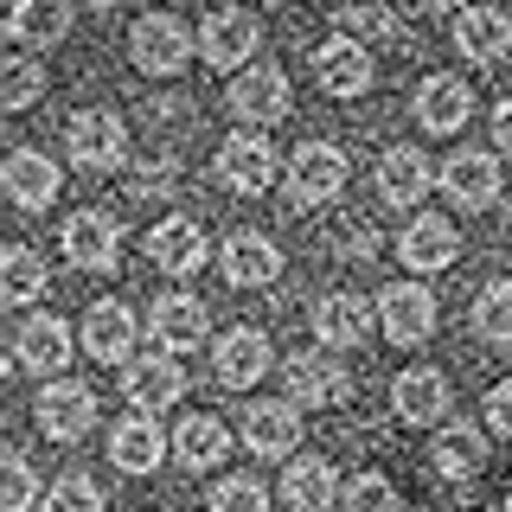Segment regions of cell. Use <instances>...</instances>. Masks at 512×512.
Masks as SVG:
<instances>
[{
  "mask_svg": "<svg viewBox=\"0 0 512 512\" xmlns=\"http://www.w3.org/2000/svg\"><path fill=\"white\" fill-rule=\"evenodd\" d=\"M128 58L148 77H180L186 58H192V32L173 13H148V20H135V32H128Z\"/></svg>",
  "mask_w": 512,
  "mask_h": 512,
  "instance_id": "6da1fadb",
  "label": "cell"
},
{
  "mask_svg": "<svg viewBox=\"0 0 512 512\" xmlns=\"http://www.w3.org/2000/svg\"><path fill=\"white\" fill-rule=\"evenodd\" d=\"M340 186H346V154L333 148V141H301L295 160H288V205H327V199H340Z\"/></svg>",
  "mask_w": 512,
  "mask_h": 512,
  "instance_id": "7a4b0ae2",
  "label": "cell"
},
{
  "mask_svg": "<svg viewBox=\"0 0 512 512\" xmlns=\"http://www.w3.org/2000/svg\"><path fill=\"white\" fill-rule=\"evenodd\" d=\"M64 148H71V160L84 173H116L128 160V128L109 109H84V116H71V128H64Z\"/></svg>",
  "mask_w": 512,
  "mask_h": 512,
  "instance_id": "3957f363",
  "label": "cell"
},
{
  "mask_svg": "<svg viewBox=\"0 0 512 512\" xmlns=\"http://www.w3.org/2000/svg\"><path fill=\"white\" fill-rule=\"evenodd\" d=\"M32 416H39V429L52 442H77V436H90V429H96V391H90V384H77V378H58V384L45 378Z\"/></svg>",
  "mask_w": 512,
  "mask_h": 512,
  "instance_id": "277c9868",
  "label": "cell"
},
{
  "mask_svg": "<svg viewBox=\"0 0 512 512\" xmlns=\"http://www.w3.org/2000/svg\"><path fill=\"white\" fill-rule=\"evenodd\" d=\"M256 39H263V26H256L250 7H218V13H205V26H199V52H205V64H218V71L250 64Z\"/></svg>",
  "mask_w": 512,
  "mask_h": 512,
  "instance_id": "5b68a950",
  "label": "cell"
},
{
  "mask_svg": "<svg viewBox=\"0 0 512 512\" xmlns=\"http://www.w3.org/2000/svg\"><path fill=\"white\" fill-rule=\"evenodd\" d=\"M186 391V372H180V352H148V359H128L122 365V397L135 410L160 416L167 404H180Z\"/></svg>",
  "mask_w": 512,
  "mask_h": 512,
  "instance_id": "8992f818",
  "label": "cell"
},
{
  "mask_svg": "<svg viewBox=\"0 0 512 512\" xmlns=\"http://www.w3.org/2000/svg\"><path fill=\"white\" fill-rule=\"evenodd\" d=\"M442 192L461 205V212H487L500 199V160L480 148H455L442 160Z\"/></svg>",
  "mask_w": 512,
  "mask_h": 512,
  "instance_id": "52a82bcc",
  "label": "cell"
},
{
  "mask_svg": "<svg viewBox=\"0 0 512 512\" xmlns=\"http://www.w3.org/2000/svg\"><path fill=\"white\" fill-rule=\"evenodd\" d=\"M295 442H301V404H250L244 410V448L256 461H295Z\"/></svg>",
  "mask_w": 512,
  "mask_h": 512,
  "instance_id": "ba28073f",
  "label": "cell"
},
{
  "mask_svg": "<svg viewBox=\"0 0 512 512\" xmlns=\"http://www.w3.org/2000/svg\"><path fill=\"white\" fill-rule=\"evenodd\" d=\"M378 320H384V340L423 346L429 333H436V295H429V288H416V282H397V288H384Z\"/></svg>",
  "mask_w": 512,
  "mask_h": 512,
  "instance_id": "9c48e42d",
  "label": "cell"
},
{
  "mask_svg": "<svg viewBox=\"0 0 512 512\" xmlns=\"http://www.w3.org/2000/svg\"><path fill=\"white\" fill-rule=\"evenodd\" d=\"M269 180H276V148H269V135H231L218 148V186L231 192H263Z\"/></svg>",
  "mask_w": 512,
  "mask_h": 512,
  "instance_id": "30bf717a",
  "label": "cell"
},
{
  "mask_svg": "<svg viewBox=\"0 0 512 512\" xmlns=\"http://www.w3.org/2000/svg\"><path fill=\"white\" fill-rule=\"evenodd\" d=\"M429 186H436V167H429V154H423V148H410V141L384 148V160H378V192H384V205L410 212V205L423 199Z\"/></svg>",
  "mask_w": 512,
  "mask_h": 512,
  "instance_id": "8fae6325",
  "label": "cell"
},
{
  "mask_svg": "<svg viewBox=\"0 0 512 512\" xmlns=\"http://www.w3.org/2000/svg\"><path fill=\"white\" fill-rule=\"evenodd\" d=\"M84 352L96 365H128L135 359V314L122 308V301H96V308L84 314Z\"/></svg>",
  "mask_w": 512,
  "mask_h": 512,
  "instance_id": "7c38bea8",
  "label": "cell"
},
{
  "mask_svg": "<svg viewBox=\"0 0 512 512\" xmlns=\"http://www.w3.org/2000/svg\"><path fill=\"white\" fill-rule=\"evenodd\" d=\"M346 365L333 359V352H295L288 359V397L295 404H308V410H327V404H340L346 397Z\"/></svg>",
  "mask_w": 512,
  "mask_h": 512,
  "instance_id": "4fadbf2b",
  "label": "cell"
},
{
  "mask_svg": "<svg viewBox=\"0 0 512 512\" xmlns=\"http://www.w3.org/2000/svg\"><path fill=\"white\" fill-rule=\"evenodd\" d=\"M109 461H116L122 474H154L160 461H167V436H160V423L148 410L122 416V423L109 429Z\"/></svg>",
  "mask_w": 512,
  "mask_h": 512,
  "instance_id": "5bb4252c",
  "label": "cell"
},
{
  "mask_svg": "<svg viewBox=\"0 0 512 512\" xmlns=\"http://www.w3.org/2000/svg\"><path fill=\"white\" fill-rule=\"evenodd\" d=\"M231 109L244 122H256V128L282 122L288 116V77L276 71V64H250V71L231 84Z\"/></svg>",
  "mask_w": 512,
  "mask_h": 512,
  "instance_id": "9a60e30c",
  "label": "cell"
},
{
  "mask_svg": "<svg viewBox=\"0 0 512 512\" xmlns=\"http://www.w3.org/2000/svg\"><path fill=\"white\" fill-rule=\"evenodd\" d=\"M212 372H218V384H231V391H256V384H263V372H269V340H263L256 327H231V333L218 340Z\"/></svg>",
  "mask_w": 512,
  "mask_h": 512,
  "instance_id": "2e32d148",
  "label": "cell"
},
{
  "mask_svg": "<svg viewBox=\"0 0 512 512\" xmlns=\"http://www.w3.org/2000/svg\"><path fill=\"white\" fill-rule=\"evenodd\" d=\"M468 109H474V90L461 84L455 71L423 77V90H416V122H423L429 135H455V128L468 122Z\"/></svg>",
  "mask_w": 512,
  "mask_h": 512,
  "instance_id": "e0dca14e",
  "label": "cell"
},
{
  "mask_svg": "<svg viewBox=\"0 0 512 512\" xmlns=\"http://www.w3.org/2000/svg\"><path fill=\"white\" fill-rule=\"evenodd\" d=\"M455 45L468 64H500L512 52V20L500 7H461L455 13Z\"/></svg>",
  "mask_w": 512,
  "mask_h": 512,
  "instance_id": "ac0fdd59",
  "label": "cell"
},
{
  "mask_svg": "<svg viewBox=\"0 0 512 512\" xmlns=\"http://www.w3.org/2000/svg\"><path fill=\"white\" fill-rule=\"evenodd\" d=\"M314 84L327 96H359L372 84V52H365L359 39H327L314 52Z\"/></svg>",
  "mask_w": 512,
  "mask_h": 512,
  "instance_id": "d6986e66",
  "label": "cell"
},
{
  "mask_svg": "<svg viewBox=\"0 0 512 512\" xmlns=\"http://www.w3.org/2000/svg\"><path fill=\"white\" fill-rule=\"evenodd\" d=\"M224 276H231V288H269L282 276V250L263 231H231L224 237Z\"/></svg>",
  "mask_w": 512,
  "mask_h": 512,
  "instance_id": "ffe728a7",
  "label": "cell"
},
{
  "mask_svg": "<svg viewBox=\"0 0 512 512\" xmlns=\"http://www.w3.org/2000/svg\"><path fill=\"white\" fill-rule=\"evenodd\" d=\"M0 186L13 192V205L20 212H45V205L58 199V167L45 154H32V148H20V154H7V167H0Z\"/></svg>",
  "mask_w": 512,
  "mask_h": 512,
  "instance_id": "44dd1931",
  "label": "cell"
},
{
  "mask_svg": "<svg viewBox=\"0 0 512 512\" xmlns=\"http://www.w3.org/2000/svg\"><path fill=\"white\" fill-rule=\"evenodd\" d=\"M148 263L167 269V276H192L205 263V231L192 218H160L148 231Z\"/></svg>",
  "mask_w": 512,
  "mask_h": 512,
  "instance_id": "7402d4cb",
  "label": "cell"
},
{
  "mask_svg": "<svg viewBox=\"0 0 512 512\" xmlns=\"http://www.w3.org/2000/svg\"><path fill=\"white\" fill-rule=\"evenodd\" d=\"M64 256H71L77 269H90V276H109V269H116V218L77 212L64 224Z\"/></svg>",
  "mask_w": 512,
  "mask_h": 512,
  "instance_id": "603a6c76",
  "label": "cell"
},
{
  "mask_svg": "<svg viewBox=\"0 0 512 512\" xmlns=\"http://www.w3.org/2000/svg\"><path fill=\"white\" fill-rule=\"evenodd\" d=\"M397 256H404V269H448L461 256V237H455L448 218L423 212V218H410L404 237H397Z\"/></svg>",
  "mask_w": 512,
  "mask_h": 512,
  "instance_id": "cb8c5ba5",
  "label": "cell"
},
{
  "mask_svg": "<svg viewBox=\"0 0 512 512\" xmlns=\"http://www.w3.org/2000/svg\"><path fill=\"white\" fill-rule=\"evenodd\" d=\"M64 359H71V327H64L58 314H32L20 327V365L39 372V378H52V372H64Z\"/></svg>",
  "mask_w": 512,
  "mask_h": 512,
  "instance_id": "d4e9b609",
  "label": "cell"
},
{
  "mask_svg": "<svg viewBox=\"0 0 512 512\" xmlns=\"http://www.w3.org/2000/svg\"><path fill=\"white\" fill-rule=\"evenodd\" d=\"M372 333V308L359 295H320L314 301V340H327L333 352L340 346H359Z\"/></svg>",
  "mask_w": 512,
  "mask_h": 512,
  "instance_id": "484cf974",
  "label": "cell"
},
{
  "mask_svg": "<svg viewBox=\"0 0 512 512\" xmlns=\"http://www.w3.org/2000/svg\"><path fill=\"white\" fill-rule=\"evenodd\" d=\"M154 340L167 346V352L205 346V301H192V295H160V301H154Z\"/></svg>",
  "mask_w": 512,
  "mask_h": 512,
  "instance_id": "4316f807",
  "label": "cell"
},
{
  "mask_svg": "<svg viewBox=\"0 0 512 512\" xmlns=\"http://www.w3.org/2000/svg\"><path fill=\"white\" fill-rule=\"evenodd\" d=\"M391 404H397V416H404V423H442L448 416V378L442 372H404L391 384Z\"/></svg>",
  "mask_w": 512,
  "mask_h": 512,
  "instance_id": "83f0119b",
  "label": "cell"
},
{
  "mask_svg": "<svg viewBox=\"0 0 512 512\" xmlns=\"http://www.w3.org/2000/svg\"><path fill=\"white\" fill-rule=\"evenodd\" d=\"M282 500L295 506V512H327V506H340V480H333V468H327L320 455L288 461V474H282Z\"/></svg>",
  "mask_w": 512,
  "mask_h": 512,
  "instance_id": "f1b7e54d",
  "label": "cell"
},
{
  "mask_svg": "<svg viewBox=\"0 0 512 512\" xmlns=\"http://www.w3.org/2000/svg\"><path fill=\"white\" fill-rule=\"evenodd\" d=\"M64 32H71V7H64V0H13L7 39H20V45H58Z\"/></svg>",
  "mask_w": 512,
  "mask_h": 512,
  "instance_id": "f546056e",
  "label": "cell"
},
{
  "mask_svg": "<svg viewBox=\"0 0 512 512\" xmlns=\"http://www.w3.org/2000/svg\"><path fill=\"white\" fill-rule=\"evenodd\" d=\"M429 468H436L442 480H474L480 468H487V442H480V429H468V423L442 429L436 448H429Z\"/></svg>",
  "mask_w": 512,
  "mask_h": 512,
  "instance_id": "4dcf8cb0",
  "label": "cell"
},
{
  "mask_svg": "<svg viewBox=\"0 0 512 512\" xmlns=\"http://www.w3.org/2000/svg\"><path fill=\"white\" fill-rule=\"evenodd\" d=\"M173 455H180L192 474H205V468H218V461L231 455V429H224L218 416H186L180 436H173Z\"/></svg>",
  "mask_w": 512,
  "mask_h": 512,
  "instance_id": "1f68e13d",
  "label": "cell"
},
{
  "mask_svg": "<svg viewBox=\"0 0 512 512\" xmlns=\"http://www.w3.org/2000/svg\"><path fill=\"white\" fill-rule=\"evenodd\" d=\"M410 0H346L340 7V32H359V39H404Z\"/></svg>",
  "mask_w": 512,
  "mask_h": 512,
  "instance_id": "d6a6232c",
  "label": "cell"
},
{
  "mask_svg": "<svg viewBox=\"0 0 512 512\" xmlns=\"http://www.w3.org/2000/svg\"><path fill=\"white\" fill-rule=\"evenodd\" d=\"M45 295V263H39V250H7L0 256V301H13V308H26V301H39Z\"/></svg>",
  "mask_w": 512,
  "mask_h": 512,
  "instance_id": "836d02e7",
  "label": "cell"
},
{
  "mask_svg": "<svg viewBox=\"0 0 512 512\" xmlns=\"http://www.w3.org/2000/svg\"><path fill=\"white\" fill-rule=\"evenodd\" d=\"M474 333L487 346H512V282H487L474 301Z\"/></svg>",
  "mask_w": 512,
  "mask_h": 512,
  "instance_id": "e575fe53",
  "label": "cell"
},
{
  "mask_svg": "<svg viewBox=\"0 0 512 512\" xmlns=\"http://www.w3.org/2000/svg\"><path fill=\"white\" fill-rule=\"evenodd\" d=\"M39 90H45L39 58H7V64H0V109H26Z\"/></svg>",
  "mask_w": 512,
  "mask_h": 512,
  "instance_id": "d590c367",
  "label": "cell"
},
{
  "mask_svg": "<svg viewBox=\"0 0 512 512\" xmlns=\"http://www.w3.org/2000/svg\"><path fill=\"white\" fill-rule=\"evenodd\" d=\"M340 512H397V487L384 474H352L340 487Z\"/></svg>",
  "mask_w": 512,
  "mask_h": 512,
  "instance_id": "8d00e7d4",
  "label": "cell"
},
{
  "mask_svg": "<svg viewBox=\"0 0 512 512\" xmlns=\"http://www.w3.org/2000/svg\"><path fill=\"white\" fill-rule=\"evenodd\" d=\"M212 512H269V487L256 474H231V480H218Z\"/></svg>",
  "mask_w": 512,
  "mask_h": 512,
  "instance_id": "74e56055",
  "label": "cell"
},
{
  "mask_svg": "<svg viewBox=\"0 0 512 512\" xmlns=\"http://www.w3.org/2000/svg\"><path fill=\"white\" fill-rule=\"evenodd\" d=\"M32 500H39V480H32L26 455H7L0 461V512H32Z\"/></svg>",
  "mask_w": 512,
  "mask_h": 512,
  "instance_id": "f35d334b",
  "label": "cell"
},
{
  "mask_svg": "<svg viewBox=\"0 0 512 512\" xmlns=\"http://www.w3.org/2000/svg\"><path fill=\"white\" fill-rule=\"evenodd\" d=\"M45 512H103V487L90 474H64L52 493H45Z\"/></svg>",
  "mask_w": 512,
  "mask_h": 512,
  "instance_id": "ab89813d",
  "label": "cell"
},
{
  "mask_svg": "<svg viewBox=\"0 0 512 512\" xmlns=\"http://www.w3.org/2000/svg\"><path fill=\"white\" fill-rule=\"evenodd\" d=\"M487 429L512 442V378H500V384L487 391Z\"/></svg>",
  "mask_w": 512,
  "mask_h": 512,
  "instance_id": "60d3db41",
  "label": "cell"
},
{
  "mask_svg": "<svg viewBox=\"0 0 512 512\" xmlns=\"http://www.w3.org/2000/svg\"><path fill=\"white\" fill-rule=\"evenodd\" d=\"M493 148L512 154V96H506V103H493Z\"/></svg>",
  "mask_w": 512,
  "mask_h": 512,
  "instance_id": "b9f144b4",
  "label": "cell"
},
{
  "mask_svg": "<svg viewBox=\"0 0 512 512\" xmlns=\"http://www.w3.org/2000/svg\"><path fill=\"white\" fill-rule=\"evenodd\" d=\"M416 7H429V13H461L468 0H416Z\"/></svg>",
  "mask_w": 512,
  "mask_h": 512,
  "instance_id": "7bdbcfd3",
  "label": "cell"
},
{
  "mask_svg": "<svg viewBox=\"0 0 512 512\" xmlns=\"http://www.w3.org/2000/svg\"><path fill=\"white\" fill-rule=\"evenodd\" d=\"M90 7H116V0H90Z\"/></svg>",
  "mask_w": 512,
  "mask_h": 512,
  "instance_id": "ee69618b",
  "label": "cell"
},
{
  "mask_svg": "<svg viewBox=\"0 0 512 512\" xmlns=\"http://www.w3.org/2000/svg\"><path fill=\"white\" fill-rule=\"evenodd\" d=\"M506 506H512V500H506Z\"/></svg>",
  "mask_w": 512,
  "mask_h": 512,
  "instance_id": "f6af8a7d",
  "label": "cell"
},
{
  "mask_svg": "<svg viewBox=\"0 0 512 512\" xmlns=\"http://www.w3.org/2000/svg\"><path fill=\"white\" fill-rule=\"evenodd\" d=\"M506 512H512V506H506Z\"/></svg>",
  "mask_w": 512,
  "mask_h": 512,
  "instance_id": "bcb514c9",
  "label": "cell"
}]
</instances>
